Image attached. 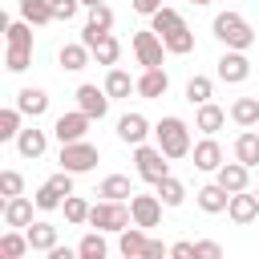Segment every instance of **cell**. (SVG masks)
<instances>
[{
    "label": "cell",
    "instance_id": "1",
    "mask_svg": "<svg viewBox=\"0 0 259 259\" xmlns=\"http://www.w3.org/2000/svg\"><path fill=\"white\" fill-rule=\"evenodd\" d=\"M150 28L162 36L166 53H174V57L194 53V32H190V24L182 20V12H178V8H166V4H162V8L150 16Z\"/></svg>",
    "mask_w": 259,
    "mask_h": 259
},
{
    "label": "cell",
    "instance_id": "2",
    "mask_svg": "<svg viewBox=\"0 0 259 259\" xmlns=\"http://www.w3.org/2000/svg\"><path fill=\"white\" fill-rule=\"evenodd\" d=\"M154 142L162 146V154L170 158V162H178V158H190V150H194V142H190V125L182 121V117H162L158 125H154Z\"/></svg>",
    "mask_w": 259,
    "mask_h": 259
},
{
    "label": "cell",
    "instance_id": "3",
    "mask_svg": "<svg viewBox=\"0 0 259 259\" xmlns=\"http://www.w3.org/2000/svg\"><path fill=\"white\" fill-rule=\"evenodd\" d=\"M210 32H214V36H219V40H223L227 49H243V53H247V49L255 45V28H251V24H247V20L239 16V12H231V8L214 16Z\"/></svg>",
    "mask_w": 259,
    "mask_h": 259
},
{
    "label": "cell",
    "instance_id": "4",
    "mask_svg": "<svg viewBox=\"0 0 259 259\" xmlns=\"http://www.w3.org/2000/svg\"><path fill=\"white\" fill-rule=\"evenodd\" d=\"M134 166H138V178L142 182H150V186H158L166 174H170V158L162 154V146L154 142V146H134Z\"/></svg>",
    "mask_w": 259,
    "mask_h": 259
},
{
    "label": "cell",
    "instance_id": "5",
    "mask_svg": "<svg viewBox=\"0 0 259 259\" xmlns=\"http://www.w3.org/2000/svg\"><path fill=\"white\" fill-rule=\"evenodd\" d=\"M134 223V214H130V206L125 202H117V198H101V202H93V210H89V227H97V231H125Z\"/></svg>",
    "mask_w": 259,
    "mask_h": 259
},
{
    "label": "cell",
    "instance_id": "6",
    "mask_svg": "<svg viewBox=\"0 0 259 259\" xmlns=\"http://www.w3.org/2000/svg\"><path fill=\"white\" fill-rule=\"evenodd\" d=\"M97 162H101V150H97L89 138L61 146V170H69V174H89Z\"/></svg>",
    "mask_w": 259,
    "mask_h": 259
},
{
    "label": "cell",
    "instance_id": "7",
    "mask_svg": "<svg viewBox=\"0 0 259 259\" xmlns=\"http://www.w3.org/2000/svg\"><path fill=\"white\" fill-rule=\"evenodd\" d=\"M130 49H134V57H138V65H142V69H154V65H162V61H166V45H162V36H158L154 28L134 32Z\"/></svg>",
    "mask_w": 259,
    "mask_h": 259
},
{
    "label": "cell",
    "instance_id": "8",
    "mask_svg": "<svg viewBox=\"0 0 259 259\" xmlns=\"http://www.w3.org/2000/svg\"><path fill=\"white\" fill-rule=\"evenodd\" d=\"M89 125H93V117L85 113V109H73V113H61L57 121H53V138L65 146V142H81V138H89Z\"/></svg>",
    "mask_w": 259,
    "mask_h": 259
},
{
    "label": "cell",
    "instance_id": "9",
    "mask_svg": "<svg viewBox=\"0 0 259 259\" xmlns=\"http://www.w3.org/2000/svg\"><path fill=\"white\" fill-rule=\"evenodd\" d=\"M219 81H227V85H243L247 77H251V61H247V53L243 49H227L223 57H219Z\"/></svg>",
    "mask_w": 259,
    "mask_h": 259
},
{
    "label": "cell",
    "instance_id": "10",
    "mask_svg": "<svg viewBox=\"0 0 259 259\" xmlns=\"http://www.w3.org/2000/svg\"><path fill=\"white\" fill-rule=\"evenodd\" d=\"M162 198H158V190L154 194H138L134 190V198H130V214H134V223L138 227H158L162 223Z\"/></svg>",
    "mask_w": 259,
    "mask_h": 259
},
{
    "label": "cell",
    "instance_id": "11",
    "mask_svg": "<svg viewBox=\"0 0 259 259\" xmlns=\"http://www.w3.org/2000/svg\"><path fill=\"white\" fill-rule=\"evenodd\" d=\"M73 97H77V109H85L93 121H101V117L109 113V101H113V97L105 93V85H101V89H97V85H77Z\"/></svg>",
    "mask_w": 259,
    "mask_h": 259
},
{
    "label": "cell",
    "instance_id": "12",
    "mask_svg": "<svg viewBox=\"0 0 259 259\" xmlns=\"http://www.w3.org/2000/svg\"><path fill=\"white\" fill-rule=\"evenodd\" d=\"M227 214H231L235 227H251V223L259 219V194H251V190H235L231 202H227Z\"/></svg>",
    "mask_w": 259,
    "mask_h": 259
},
{
    "label": "cell",
    "instance_id": "13",
    "mask_svg": "<svg viewBox=\"0 0 259 259\" xmlns=\"http://www.w3.org/2000/svg\"><path fill=\"white\" fill-rule=\"evenodd\" d=\"M32 206H36V198H28V194L4 198V206H0V219H4V227H16V231H24V227L32 223Z\"/></svg>",
    "mask_w": 259,
    "mask_h": 259
},
{
    "label": "cell",
    "instance_id": "14",
    "mask_svg": "<svg viewBox=\"0 0 259 259\" xmlns=\"http://www.w3.org/2000/svg\"><path fill=\"white\" fill-rule=\"evenodd\" d=\"M190 158H194V170H202V174H214V170L223 166V146L214 142V134H206L202 142H194Z\"/></svg>",
    "mask_w": 259,
    "mask_h": 259
},
{
    "label": "cell",
    "instance_id": "15",
    "mask_svg": "<svg viewBox=\"0 0 259 259\" xmlns=\"http://www.w3.org/2000/svg\"><path fill=\"white\" fill-rule=\"evenodd\" d=\"M166 89H170V77H166V69H162V65L142 69V77H138V97L158 101V97H166Z\"/></svg>",
    "mask_w": 259,
    "mask_h": 259
},
{
    "label": "cell",
    "instance_id": "16",
    "mask_svg": "<svg viewBox=\"0 0 259 259\" xmlns=\"http://www.w3.org/2000/svg\"><path fill=\"white\" fill-rule=\"evenodd\" d=\"M150 134H154V130H150V121H146L142 113H121V117H117V138H121L125 146H142Z\"/></svg>",
    "mask_w": 259,
    "mask_h": 259
},
{
    "label": "cell",
    "instance_id": "17",
    "mask_svg": "<svg viewBox=\"0 0 259 259\" xmlns=\"http://www.w3.org/2000/svg\"><path fill=\"white\" fill-rule=\"evenodd\" d=\"M194 202H198L202 214H223L227 202H231V190L219 186V182H210V186H198V190H194Z\"/></svg>",
    "mask_w": 259,
    "mask_h": 259
},
{
    "label": "cell",
    "instance_id": "18",
    "mask_svg": "<svg viewBox=\"0 0 259 259\" xmlns=\"http://www.w3.org/2000/svg\"><path fill=\"white\" fill-rule=\"evenodd\" d=\"M214 182L227 186L231 194H235V190H247V182H251V166H243L239 158H235V162H223V166L214 170Z\"/></svg>",
    "mask_w": 259,
    "mask_h": 259
},
{
    "label": "cell",
    "instance_id": "19",
    "mask_svg": "<svg viewBox=\"0 0 259 259\" xmlns=\"http://www.w3.org/2000/svg\"><path fill=\"white\" fill-rule=\"evenodd\" d=\"M16 109H20L24 117H32V121H36V117L49 109V93H45L40 85H24V89L16 93Z\"/></svg>",
    "mask_w": 259,
    "mask_h": 259
},
{
    "label": "cell",
    "instance_id": "20",
    "mask_svg": "<svg viewBox=\"0 0 259 259\" xmlns=\"http://www.w3.org/2000/svg\"><path fill=\"white\" fill-rule=\"evenodd\" d=\"M45 150H49V134H45V130L24 125V130L16 134V154H20V158H40Z\"/></svg>",
    "mask_w": 259,
    "mask_h": 259
},
{
    "label": "cell",
    "instance_id": "21",
    "mask_svg": "<svg viewBox=\"0 0 259 259\" xmlns=\"http://www.w3.org/2000/svg\"><path fill=\"white\" fill-rule=\"evenodd\" d=\"M146 243H150V235H146V227H138V223H130V227L121 231V239H117V251H121L125 259H146Z\"/></svg>",
    "mask_w": 259,
    "mask_h": 259
},
{
    "label": "cell",
    "instance_id": "22",
    "mask_svg": "<svg viewBox=\"0 0 259 259\" xmlns=\"http://www.w3.org/2000/svg\"><path fill=\"white\" fill-rule=\"evenodd\" d=\"M223 125H227V109H223V105L202 101V105L194 109V130H202V134H219Z\"/></svg>",
    "mask_w": 259,
    "mask_h": 259
},
{
    "label": "cell",
    "instance_id": "23",
    "mask_svg": "<svg viewBox=\"0 0 259 259\" xmlns=\"http://www.w3.org/2000/svg\"><path fill=\"white\" fill-rule=\"evenodd\" d=\"M57 61H61V69H65V73H81V69L93 61V53H89V45H85V40H77V45H61Z\"/></svg>",
    "mask_w": 259,
    "mask_h": 259
},
{
    "label": "cell",
    "instance_id": "24",
    "mask_svg": "<svg viewBox=\"0 0 259 259\" xmlns=\"http://www.w3.org/2000/svg\"><path fill=\"white\" fill-rule=\"evenodd\" d=\"M24 235H28V243H32V251H53L57 247V227L53 223H45V219H32L28 227H24Z\"/></svg>",
    "mask_w": 259,
    "mask_h": 259
},
{
    "label": "cell",
    "instance_id": "25",
    "mask_svg": "<svg viewBox=\"0 0 259 259\" xmlns=\"http://www.w3.org/2000/svg\"><path fill=\"white\" fill-rule=\"evenodd\" d=\"M89 53H93V61H97V65H109V69H113V65H117V57H121V40H117L113 32H101V36L89 45Z\"/></svg>",
    "mask_w": 259,
    "mask_h": 259
},
{
    "label": "cell",
    "instance_id": "26",
    "mask_svg": "<svg viewBox=\"0 0 259 259\" xmlns=\"http://www.w3.org/2000/svg\"><path fill=\"white\" fill-rule=\"evenodd\" d=\"M97 194H101V198L125 202V198H134V178H130V174H105L101 186H97Z\"/></svg>",
    "mask_w": 259,
    "mask_h": 259
},
{
    "label": "cell",
    "instance_id": "27",
    "mask_svg": "<svg viewBox=\"0 0 259 259\" xmlns=\"http://www.w3.org/2000/svg\"><path fill=\"white\" fill-rule=\"evenodd\" d=\"M231 121L243 125V130H255L259 125V97H235L231 101Z\"/></svg>",
    "mask_w": 259,
    "mask_h": 259
},
{
    "label": "cell",
    "instance_id": "28",
    "mask_svg": "<svg viewBox=\"0 0 259 259\" xmlns=\"http://www.w3.org/2000/svg\"><path fill=\"white\" fill-rule=\"evenodd\" d=\"M105 93H109L113 101H121V97L138 93V81H134V77H130L125 69H117V65H113V69L105 73Z\"/></svg>",
    "mask_w": 259,
    "mask_h": 259
},
{
    "label": "cell",
    "instance_id": "29",
    "mask_svg": "<svg viewBox=\"0 0 259 259\" xmlns=\"http://www.w3.org/2000/svg\"><path fill=\"white\" fill-rule=\"evenodd\" d=\"M235 158L243 162V166H259V130H243L239 138H235Z\"/></svg>",
    "mask_w": 259,
    "mask_h": 259
},
{
    "label": "cell",
    "instance_id": "30",
    "mask_svg": "<svg viewBox=\"0 0 259 259\" xmlns=\"http://www.w3.org/2000/svg\"><path fill=\"white\" fill-rule=\"evenodd\" d=\"M28 251H32V243H28L24 231L8 227V231L0 235V255H4V259H20V255H28Z\"/></svg>",
    "mask_w": 259,
    "mask_h": 259
},
{
    "label": "cell",
    "instance_id": "31",
    "mask_svg": "<svg viewBox=\"0 0 259 259\" xmlns=\"http://www.w3.org/2000/svg\"><path fill=\"white\" fill-rule=\"evenodd\" d=\"M20 16H24L32 28H40V24H53V20H57L49 0H20Z\"/></svg>",
    "mask_w": 259,
    "mask_h": 259
},
{
    "label": "cell",
    "instance_id": "32",
    "mask_svg": "<svg viewBox=\"0 0 259 259\" xmlns=\"http://www.w3.org/2000/svg\"><path fill=\"white\" fill-rule=\"evenodd\" d=\"M77 255H81V259H105V255H109L105 231H89V235H81V243H77Z\"/></svg>",
    "mask_w": 259,
    "mask_h": 259
},
{
    "label": "cell",
    "instance_id": "33",
    "mask_svg": "<svg viewBox=\"0 0 259 259\" xmlns=\"http://www.w3.org/2000/svg\"><path fill=\"white\" fill-rule=\"evenodd\" d=\"M24 130V113L16 109V105H8V109H0V142H16V134Z\"/></svg>",
    "mask_w": 259,
    "mask_h": 259
},
{
    "label": "cell",
    "instance_id": "34",
    "mask_svg": "<svg viewBox=\"0 0 259 259\" xmlns=\"http://www.w3.org/2000/svg\"><path fill=\"white\" fill-rule=\"evenodd\" d=\"M154 190H158V198H162L166 206H182V202H186V186H182L174 174H166V178H162Z\"/></svg>",
    "mask_w": 259,
    "mask_h": 259
},
{
    "label": "cell",
    "instance_id": "35",
    "mask_svg": "<svg viewBox=\"0 0 259 259\" xmlns=\"http://www.w3.org/2000/svg\"><path fill=\"white\" fill-rule=\"evenodd\" d=\"M61 210H65V223H73V227H85V223H89V210H93V206H89V202H85L81 194H69V198L61 202Z\"/></svg>",
    "mask_w": 259,
    "mask_h": 259
},
{
    "label": "cell",
    "instance_id": "36",
    "mask_svg": "<svg viewBox=\"0 0 259 259\" xmlns=\"http://www.w3.org/2000/svg\"><path fill=\"white\" fill-rule=\"evenodd\" d=\"M210 93H214V81H210V77L194 73V77L186 81V101H190V105H202V101H210Z\"/></svg>",
    "mask_w": 259,
    "mask_h": 259
},
{
    "label": "cell",
    "instance_id": "37",
    "mask_svg": "<svg viewBox=\"0 0 259 259\" xmlns=\"http://www.w3.org/2000/svg\"><path fill=\"white\" fill-rule=\"evenodd\" d=\"M4 36H8V45L12 49H32V24L20 16V20H12L8 28H4Z\"/></svg>",
    "mask_w": 259,
    "mask_h": 259
},
{
    "label": "cell",
    "instance_id": "38",
    "mask_svg": "<svg viewBox=\"0 0 259 259\" xmlns=\"http://www.w3.org/2000/svg\"><path fill=\"white\" fill-rule=\"evenodd\" d=\"M32 198H36V210H61V202H65V194H61L53 182H40Z\"/></svg>",
    "mask_w": 259,
    "mask_h": 259
},
{
    "label": "cell",
    "instance_id": "39",
    "mask_svg": "<svg viewBox=\"0 0 259 259\" xmlns=\"http://www.w3.org/2000/svg\"><path fill=\"white\" fill-rule=\"evenodd\" d=\"M85 24H89V28H97V32H109V28H113V8H109V4H93Z\"/></svg>",
    "mask_w": 259,
    "mask_h": 259
},
{
    "label": "cell",
    "instance_id": "40",
    "mask_svg": "<svg viewBox=\"0 0 259 259\" xmlns=\"http://www.w3.org/2000/svg\"><path fill=\"white\" fill-rule=\"evenodd\" d=\"M28 65H32V49H12V45H8V53H4V69H8V73H24Z\"/></svg>",
    "mask_w": 259,
    "mask_h": 259
},
{
    "label": "cell",
    "instance_id": "41",
    "mask_svg": "<svg viewBox=\"0 0 259 259\" xmlns=\"http://www.w3.org/2000/svg\"><path fill=\"white\" fill-rule=\"evenodd\" d=\"M0 194H4V198L24 194V178H20L16 170H0Z\"/></svg>",
    "mask_w": 259,
    "mask_h": 259
},
{
    "label": "cell",
    "instance_id": "42",
    "mask_svg": "<svg viewBox=\"0 0 259 259\" xmlns=\"http://www.w3.org/2000/svg\"><path fill=\"white\" fill-rule=\"evenodd\" d=\"M49 4H53V16H57V20H73L77 8H85L81 0H49Z\"/></svg>",
    "mask_w": 259,
    "mask_h": 259
},
{
    "label": "cell",
    "instance_id": "43",
    "mask_svg": "<svg viewBox=\"0 0 259 259\" xmlns=\"http://www.w3.org/2000/svg\"><path fill=\"white\" fill-rule=\"evenodd\" d=\"M194 255H198V259H219L223 247H219L214 239H198V243H194Z\"/></svg>",
    "mask_w": 259,
    "mask_h": 259
},
{
    "label": "cell",
    "instance_id": "44",
    "mask_svg": "<svg viewBox=\"0 0 259 259\" xmlns=\"http://www.w3.org/2000/svg\"><path fill=\"white\" fill-rule=\"evenodd\" d=\"M49 182H53V186H57V190H61V194H65V198H69V194H73V174H69V170H57V174H53V178H49Z\"/></svg>",
    "mask_w": 259,
    "mask_h": 259
},
{
    "label": "cell",
    "instance_id": "45",
    "mask_svg": "<svg viewBox=\"0 0 259 259\" xmlns=\"http://www.w3.org/2000/svg\"><path fill=\"white\" fill-rule=\"evenodd\" d=\"M170 255H174V259H198L190 239H178V243H170Z\"/></svg>",
    "mask_w": 259,
    "mask_h": 259
},
{
    "label": "cell",
    "instance_id": "46",
    "mask_svg": "<svg viewBox=\"0 0 259 259\" xmlns=\"http://www.w3.org/2000/svg\"><path fill=\"white\" fill-rule=\"evenodd\" d=\"M162 255H170V247L158 243V239H150V243H146V259H162Z\"/></svg>",
    "mask_w": 259,
    "mask_h": 259
},
{
    "label": "cell",
    "instance_id": "47",
    "mask_svg": "<svg viewBox=\"0 0 259 259\" xmlns=\"http://www.w3.org/2000/svg\"><path fill=\"white\" fill-rule=\"evenodd\" d=\"M162 8V0H134V12H142V16H154Z\"/></svg>",
    "mask_w": 259,
    "mask_h": 259
},
{
    "label": "cell",
    "instance_id": "48",
    "mask_svg": "<svg viewBox=\"0 0 259 259\" xmlns=\"http://www.w3.org/2000/svg\"><path fill=\"white\" fill-rule=\"evenodd\" d=\"M73 255H77V247H61V243L49 251V259H73Z\"/></svg>",
    "mask_w": 259,
    "mask_h": 259
},
{
    "label": "cell",
    "instance_id": "49",
    "mask_svg": "<svg viewBox=\"0 0 259 259\" xmlns=\"http://www.w3.org/2000/svg\"><path fill=\"white\" fill-rule=\"evenodd\" d=\"M81 4H85V8H93V4H105V0H81Z\"/></svg>",
    "mask_w": 259,
    "mask_h": 259
},
{
    "label": "cell",
    "instance_id": "50",
    "mask_svg": "<svg viewBox=\"0 0 259 259\" xmlns=\"http://www.w3.org/2000/svg\"><path fill=\"white\" fill-rule=\"evenodd\" d=\"M190 4H214V0H190Z\"/></svg>",
    "mask_w": 259,
    "mask_h": 259
},
{
    "label": "cell",
    "instance_id": "51",
    "mask_svg": "<svg viewBox=\"0 0 259 259\" xmlns=\"http://www.w3.org/2000/svg\"><path fill=\"white\" fill-rule=\"evenodd\" d=\"M255 194H259V190H255Z\"/></svg>",
    "mask_w": 259,
    "mask_h": 259
}]
</instances>
